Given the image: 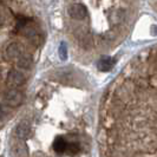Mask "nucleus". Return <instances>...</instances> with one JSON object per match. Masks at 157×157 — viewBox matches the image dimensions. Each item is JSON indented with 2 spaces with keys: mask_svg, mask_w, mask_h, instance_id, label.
<instances>
[{
  "mask_svg": "<svg viewBox=\"0 0 157 157\" xmlns=\"http://www.w3.org/2000/svg\"><path fill=\"white\" fill-rule=\"evenodd\" d=\"M79 151V144L78 143H67L65 152H67L69 155H76Z\"/></svg>",
  "mask_w": 157,
  "mask_h": 157,
  "instance_id": "7",
  "label": "nucleus"
},
{
  "mask_svg": "<svg viewBox=\"0 0 157 157\" xmlns=\"http://www.w3.org/2000/svg\"><path fill=\"white\" fill-rule=\"evenodd\" d=\"M69 14L72 19L83 20L87 17V8L83 4H73L69 8Z\"/></svg>",
  "mask_w": 157,
  "mask_h": 157,
  "instance_id": "2",
  "label": "nucleus"
},
{
  "mask_svg": "<svg viewBox=\"0 0 157 157\" xmlns=\"http://www.w3.org/2000/svg\"><path fill=\"white\" fill-rule=\"evenodd\" d=\"M115 64H116V59L110 57H103L98 62V69L101 71H110Z\"/></svg>",
  "mask_w": 157,
  "mask_h": 157,
  "instance_id": "5",
  "label": "nucleus"
},
{
  "mask_svg": "<svg viewBox=\"0 0 157 157\" xmlns=\"http://www.w3.org/2000/svg\"><path fill=\"white\" fill-rule=\"evenodd\" d=\"M16 151L17 154H18V156L20 157H25L27 155V149H26V147L24 144H18V145H16Z\"/></svg>",
  "mask_w": 157,
  "mask_h": 157,
  "instance_id": "8",
  "label": "nucleus"
},
{
  "mask_svg": "<svg viewBox=\"0 0 157 157\" xmlns=\"http://www.w3.org/2000/svg\"><path fill=\"white\" fill-rule=\"evenodd\" d=\"M16 135L19 140H27L31 135V126L26 122L19 123L16 128Z\"/></svg>",
  "mask_w": 157,
  "mask_h": 157,
  "instance_id": "4",
  "label": "nucleus"
},
{
  "mask_svg": "<svg viewBox=\"0 0 157 157\" xmlns=\"http://www.w3.org/2000/svg\"><path fill=\"white\" fill-rule=\"evenodd\" d=\"M66 145H67V142L65 141L63 137H57L53 142V150L57 154H63L65 152Z\"/></svg>",
  "mask_w": 157,
  "mask_h": 157,
  "instance_id": "6",
  "label": "nucleus"
},
{
  "mask_svg": "<svg viewBox=\"0 0 157 157\" xmlns=\"http://www.w3.org/2000/svg\"><path fill=\"white\" fill-rule=\"evenodd\" d=\"M59 56H60V58L65 60L66 59V57H67V51H66V46H65V44H62L60 47H59Z\"/></svg>",
  "mask_w": 157,
  "mask_h": 157,
  "instance_id": "9",
  "label": "nucleus"
},
{
  "mask_svg": "<svg viewBox=\"0 0 157 157\" xmlns=\"http://www.w3.org/2000/svg\"><path fill=\"white\" fill-rule=\"evenodd\" d=\"M5 101L8 105L17 106L23 102V94L17 89H11L7 91V94H5Z\"/></svg>",
  "mask_w": 157,
  "mask_h": 157,
  "instance_id": "3",
  "label": "nucleus"
},
{
  "mask_svg": "<svg viewBox=\"0 0 157 157\" xmlns=\"http://www.w3.org/2000/svg\"><path fill=\"white\" fill-rule=\"evenodd\" d=\"M26 80V77L23 72L20 70H17L13 69L7 73V77H6V84L8 87L11 89H17V87L21 86Z\"/></svg>",
  "mask_w": 157,
  "mask_h": 157,
  "instance_id": "1",
  "label": "nucleus"
}]
</instances>
